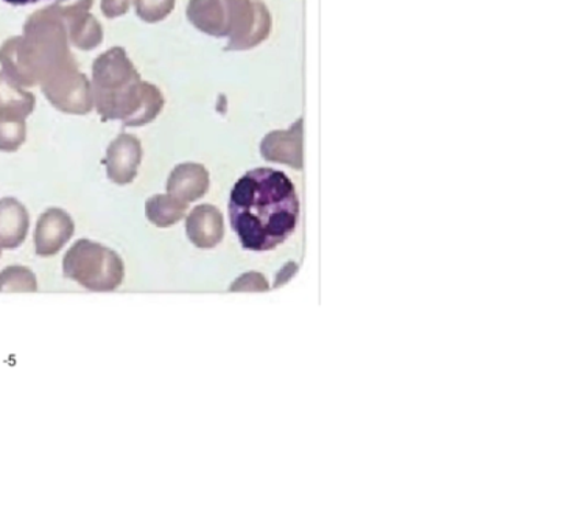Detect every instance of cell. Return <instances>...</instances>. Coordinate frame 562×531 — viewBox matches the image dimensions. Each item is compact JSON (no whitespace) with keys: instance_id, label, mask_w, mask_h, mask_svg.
<instances>
[{"instance_id":"cb8c5ba5","label":"cell","mask_w":562,"mask_h":531,"mask_svg":"<svg viewBox=\"0 0 562 531\" xmlns=\"http://www.w3.org/2000/svg\"><path fill=\"white\" fill-rule=\"evenodd\" d=\"M10 5H32V3L41 2V0H5Z\"/></svg>"},{"instance_id":"9c48e42d","label":"cell","mask_w":562,"mask_h":531,"mask_svg":"<svg viewBox=\"0 0 562 531\" xmlns=\"http://www.w3.org/2000/svg\"><path fill=\"white\" fill-rule=\"evenodd\" d=\"M236 0H189L188 20L206 35L229 36Z\"/></svg>"},{"instance_id":"5b68a950","label":"cell","mask_w":562,"mask_h":531,"mask_svg":"<svg viewBox=\"0 0 562 531\" xmlns=\"http://www.w3.org/2000/svg\"><path fill=\"white\" fill-rule=\"evenodd\" d=\"M52 106L66 114L85 116L94 108L91 81L78 68L77 59L44 78L40 84Z\"/></svg>"},{"instance_id":"ffe728a7","label":"cell","mask_w":562,"mask_h":531,"mask_svg":"<svg viewBox=\"0 0 562 531\" xmlns=\"http://www.w3.org/2000/svg\"><path fill=\"white\" fill-rule=\"evenodd\" d=\"M92 3H94V0H54L52 5L61 14L63 20L70 21L74 18L81 16V14L89 13Z\"/></svg>"},{"instance_id":"7a4b0ae2","label":"cell","mask_w":562,"mask_h":531,"mask_svg":"<svg viewBox=\"0 0 562 531\" xmlns=\"http://www.w3.org/2000/svg\"><path fill=\"white\" fill-rule=\"evenodd\" d=\"M92 99L103 121L144 126L166 106L161 89L140 78L124 47H111L92 65Z\"/></svg>"},{"instance_id":"52a82bcc","label":"cell","mask_w":562,"mask_h":531,"mask_svg":"<svg viewBox=\"0 0 562 531\" xmlns=\"http://www.w3.org/2000/svg\"><path fill=\"white\" fill-rule=\"evenodd\" d=\"M143 144L130 133H121L106 150V174L114 184H132L143 165Z\"/></svg>"},{"instance_id":"ba28073f","label":"cell","mask_w":562,"mask_h":531,"mask_svg":"<svg viewBox=\"0 0 562 531\" xmlns=\"http://www.w3.org/2000/svg\"><path fill=\"white\" fill-rule=\"evenodd\" d=\"M76 233L72 217L59 207H48L36 223L35 250L41 258H50L63 250Z\"/></svg>"},{"instance_id":"d4e9b609","label":"cell","mask_w":562,"mask_h":531,"mask_svg":"<svg viewBox=\"0 0 562 531\" xmlns=\"http://www.w3.org/2000/svg\"><path fill=\"white\" fill-rule=\"evenodd\" d=\"M0 252H2V248H0Z\"/></svg>"},{"instance_id":"6da1fadb","label":"cell","mask_w":562,"mask_h":531,"mask_svg":"<svg viewBox=\"0 0 562 531\" xmlns=\"http://www.w3.org/2000/svg\"><path fill=\"white\" fill-rule=\"evenodd\" d=\"M229 221L245 250H274L295 233L300 221L295 184L270 167L249 170L231 192Z\"/></svg>"},{"instance_id":"44dd1931","label":"cell","mask_w":562,"mask_h":531,"mask_svg":"<svg viewBox=\"0 0 562 531\" xmlns=\"http://www.w3.org/2000/svg\"><path fill=\"white\" fill-rule=\"evenodd\" d=\"M268 289L267 278L256 271L241 274L229 287L231 292H267Z\"/></svg>"},{"instance_id":"2e32d148","label":"cell","mask_w":562,"mask_h":531,"mask_svg":"<svg viewBox=\"0 0 562 531\" xmlns=\"http://www.w3.org/2000/svg\"><path fill=\"white\" fill-rule=\"evenodd\" d=\"M69 41L74 47L80 50H92L99 47L103 41V27L91 13L81 14L74 20L66 21Z\"/></svg>"},{"instance_id":"7c38bea8","label":"cell","mask_w":562,"mask_h":531,"mask_svg":"<svg viewBox=\"0 0 562 531\" xmlns=\"http://www.w3.org/2000/svg\"><path fill=\"white\" fill-rule=\"evenodd\" d=\"M210 189V172L199 162H182L167 180V193L182 203H193L203 199Z\"/></svg>"},{"instance_id":"e0dca14e","label":"cell","mask_w":562,"mask_h":531,"mask_svg":"<svg viewBox=\"0 0 562 531\" xmlns=\"http://www.w3.org/2000/svg\"><path fill=\"white\" fill-rule=\"evenodd\" d=\"M0 292L35 293L38 292V281L35 273L27 267H7L5 270L0 271Z\"/></svg>"},{"instance_id":"277c9868","label":"cell","mask_w":562,"mask_h":531,"mask_svg":"<svg viewBox=\"0 0 562 531\" xmlns=\"http://www.w3.org/2000/svg\"><path fill=\"white\" fill-rule=\"evenodd\" d=\"M63 273L91 292H114L124 282L125 263L105 245L81 239L67 250Z\"/></svg>"},{"instance_id":"8fae6325","label":"cell","mask_w":562,"mask_h":531,"mask_svg":"<svg viewBox=\"0 0 562 531\" xmlns=\"http://www.w3.org/2000/svg\"><path fill=\"white\" fill-rule=\"evenodd\" d=\"M188 239L201 250L217 247L225 236V222L217 207L212 204H200L193 207L186 218Z\"/></svg>"},{"instance_id":"603a6c76","label":"cell","mask_w":562,"mask_h":531,"mask_svg":"<svg viewBox=\"0 0 562 531\" xmlns=\"http://www.w3.org/2000/svg\"><path fill=\"white\" fill-rule=\"evenodd\" d=\"M296 269L297 267L295 262L286 263L284 269L279 271V274L277 276V284H274V287H279V285L285 284L286 281H290V278H292L293 274L296 273Z\"/></svg>"},{"instance_id":"ac0fdd59","label":"cell","mask_w":562,"mask_h":531,"mask_svg":"<svg viewBox=\"0 0 562 531\" xmlns=\"http://www.w3.org/2000/svg\"><path fill=\"white\" fill-rule=\"evenodd\" d=\"M27 139L24 117L0 113V151H16Z\"/></svg>"},{"instance_id":"30bf717a","label":"cell","mask_w":562,"mask_h":531,"mask_svg":"<svg viewBox=\"0 0 562 531\" xmlns=\"http://www.w3.org/2000/svg\"><path fill=\"white\" fill-rule=\"evenodd\" d=\"M303 122L297 121L290 129L271 132L260 144V154L267 161L301 169L303 167Z\"/></svg>"},{"instance_id":"3957f363","label":"cell","mask_w":562,"mask_h":531,"mask_svg":"<svg viewBox=\"0 0 562 531\" xmlns=\"http://www.w3.org/2000/svg\"><path fill=\"white\" fill-rule=\"evenodd\" d=\"M66 21L54 5L30 14L21 36L0 46L3 72L24 88L41 84L54 70L74 61Z\"/></svg>"},{"instance_id":"9a60e30c","label":"cell","mask_w":562,"mask_h":531,"mask_svg":"<svg viewBox=\"0 0 562 531\" xmlns=\"http://www.w3.org/2000/svg\"><path fill=\"white\" fill-rule=\"evenodd\" d=\"M186 213H188V203L180 202L169 193L153 195L145 202L147 221L158 228H170V226L177 225L186 217Z\"/></svg>"},{"instance_id":"7402d4cb","label":"cell","mask_w":562,"mask_h":531,"mask_svg":"<svg viewBox=\"0 0 562 531\" xmlns=\"http://www.w3.org/2000/svg\"><path fill=\"white\" fill-rule=\"evenodd\" d=\"M130 3L132 0H102L100 9L108 20H114V18H121L128 13Z\"/></svg>"},{"instance_id":"8992f818","label":"cell","mask_w":562,"mask_h":531,"mask_svg":"<svg viewBox=\"0 0 562 531\" xmlns=\"http://www.w3.org/2000/svg\"><path fill=\"white\" fill-rule=\"evenodd\" d=\"M270 30V11L260 0H236L226 50H247L256 47L267 39Z\"/></svg>"},{"instance_id":"5bb4252c","label":"cell","mask_w":562,"mask_h":531,"mask_svg":"<svg viewBox=\"0 0 562 531\" xmlns=\"http://www.w3.org/2000/svg\"><path fill=\"white\" fill-rule=\"evenodd\" d=\"M35 106V94L0 70V113L27 118Z\"/></svg>"},{"instance_id":"d6986e66","label":"cell","mask_w":562,"mask_h":531,"mask_svg":"<svg viewBox=\"0 0 562 531\" xmlns=\"http://www.w3.org/2000/svg\"><path fill=\"white\" fill-rule=\"evenodd\" d=\"M177 0H134L136 14L140 20L155 24L161 22L172 13Z\"/></svg>"},{"instance_id":"4fadbf2b","label":"cell","mask_w":562,"mask_h":531,"mask_svg":"<svg viewBox=\"0 0 562 531\" xmlns=\"http://www.w3.org/2000/svg\"><path fill=\"white\" fill-rule=\"evenodd\" d=\"M29 211L13 196L0 200V248L14 250L27 239Z\"/></svg>"}]
</instances>
